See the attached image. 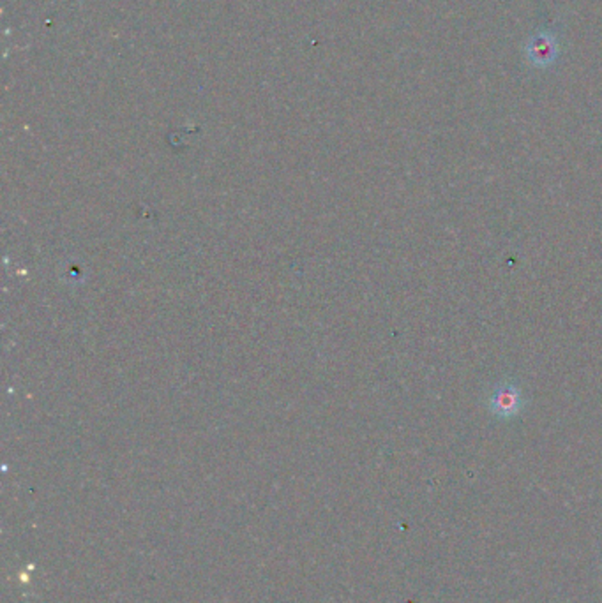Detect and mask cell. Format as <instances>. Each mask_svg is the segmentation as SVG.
Listing matches in <instances>:
<instances>
[{
	"label": "cell",
	"mask_w": 602,
	"mask_h": 603,
	"mask_svg": "<svg viewBox=\"0 0 602 603\" xmlns=\"http://www.w3.org/2000/svg\"><path fill=\"white\" fill-rule=\"evenodd\" d=\"M521 408H523V397L516 385H502L489 397V409L500 419L516 416Z\"/></svg>",
	"instance_id": "cell-1"
}]
</instances>
